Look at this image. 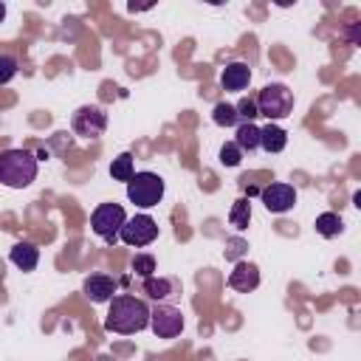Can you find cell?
<instances>
[{"label":"cell","mask_w":361,"mask_h":361,"mask_svg":"<svg viewBox=\"0 0 361 361\" xmlns=\"http://www.w3.org/2000/svg\"><path fill=\"white\" fill-rule=\"evenodd\" d=\"M71 130L79 138H99L107 130V113L99 104H82L71 116Z\"/></svg>","instance_id":"cell-6"},{"label":"cell","mask_w":361,"mask_h":361,"mask_svg":"<svg viewBox=\"0 0 361 361\" xmlns=\"http://www.w3.org/2000/svg\"><path fill=\"white\" fill-rule=\"evenodd\" d=\"M228 223H231L237 231H245V228H248V223H251V200H248V197H237V200L231 203Z\"/></svg>","instance_id":"cell-19"},{"label":"cell","mask_w":361,"mask_h":361,"mask_svg":"<svg viewBox=\"0 0 361 361\" xmlns=\"http://www.w3.org/2000/svg\"><path fill=\"white\" fill-rule=\"evenodd\" d=\"M130 268L141 276V279H147V276H155V257L152 254H135L133 257V262H130Z\"/></svg>","instance_id":"cell-21"},{"label":"cell","mask_w":361,"mask_h":361,"mask_svg":"<svg viewBox=\"0 0 361 361\" xmlns=\"http://www.w3.org/2000/svg\"><path fill=\"white\" fill-rule=\"evenodd\" d=\"M259 197H262V206H265L271 214H282V212H288V209L296 206V189H293L290 183H282V180L262 186Z\"/></svg>","instance_id":"cell-9"},{"label":"cell","mask_w":361,"mask_h":361,"mask_svg":"<svg viewBox=\"0 0 361 361\" xmlns=\"http://www.w3.org/2000/svg\"><path fill=\"white\" fill-rule=\"evenodd\" d=\"M164 197V178L144 169V172H135L133 180L127 183V200L141 206V209H152L158 206Z\"/></svg>","instance_id":"cell-4"},{"label":"cell","mask_w":361,"mask_h":361,"mask_svg":"<svg viewBox=\"0 0 361 361\" xmlns=\"http://www.w3.org/2000/svg\"><path fill=\"white\" fill-rule=\"evenodd\" d=\"M212 121H214L217 127H237V124H240L237 110H234V104H228V102H217V104H214Z\"/></svg>","instance_id":"cell-20"},{"label":"cell","mask_w":361,"mask_h":361,"mask_svg":"<svg viewBox=\"0 0 361 361\" xmlns=\"http://www.w3.org/2000/svg\"><path fill=\"white\" fill-rule=\"evenodd\" d=\"M20 65H17V56L11 54H0V85H8L14 76H17Z\"/></svg>","instance_id":"cell-22"},{"label":"cell","mask_w":361,"mask_h":361,"mask_svg":"<svg viewBox=\"0 0 361 361\" xmlns=\"http://www.w3.org/2000/svg\"><path fill=\"white\" fill-rule=\"evenodd\" d=\"M288 147V133L279 127V124H265L259 127V149L265 152H282Z\"/></svg>","instance_id":"cell-14"},{"label":"cell","mask_w":361,"mask_h":361,"mask_svg":"<svg viewBox=\"0 0 361 361\" xmlns=\"http://www.w3.org/2000/svg\"><path fill=\"white\" fill-rule=\"evenodd\" d=\"M124 220H127V214L118 203H99L90 214V228H93L96 237H102L104 243L113 245L118 240V231H121Z\"/></svg>","instance_id":"cell-5"},{"label":"cell","mask_w":361,"mask_h":361,"mask_svg":"<svg viewBox=\"0 0 361 361\" xmlns=\"http://www.w3.org/2000/svg\"><path fill=\"white\" fill-rule=\"evenodd\" d=\"M149 327L158 338H175L183 333V313L175 305L158 302L155 307H149Z\"/></svg>","instance_id":"cell-7"},{"label":"cell","mask_w":361,"mask_h":361,"mask_svg":"<svg viewBox=\"0 0 361 361\" xmlns=\"http://www.w3.org/2000/svg\"><path fill=\"white\" fill-rule=\"evenodd\" d=\"M341 231H344L341 214H336V212H322V214L316 217V234H322L324 240H333V237H338Z\"/></svg>","instance_id":"cell-17"},{"label":"cell","mask_w":361,"mask_h":361,"mask_svg":"<svg viewBox=\"0 0 361 361\" xmlns=\"http://www.w3.org/2000/svg\"><path fill=\"white\" fill-rule=\"evenodd\" d=\"M228 288H234L237 293H248V290H257L259 288V268L248 259H240L234 262L231 274H228Z\"/></svg>","instance_id":"cell-11"},{"label":"cell","mask_w":361,"mask_h":361,"mask_svg":"<svg viewBox=\"0 0 361 361\" xmlns=\"http://www.w3.org/2000/svg\"><path fill=\"white\" fill-rule=\"evenodd\" d=\"M243 248H245V245H243L240 240H228V248H226V257H228V259H234V257H237V254H240Z\"/></svg>","instance_id":"cell-25"},{"label":"cell","mask_w":361,"mask_h":361,"mask_svg":"<svg viewBox=\"0 0 361 361\" xmlns=\"http://www.w3.org/2000/svg\"><path fill=\"white\" fill-rule=\"evenodd\" d=\"M8 259H11V265H17L20 271H34L37 268V262H39V248L34 245V243H14L11 245V251H8Z\"/></svg>","instance_id":"cell-13"},{"label":"cell","mask_w":361,"mask_h":361,"mask_svg":"<svg viewBox=\"0 0 361 361\" xmlns=\"http://www.w3.org/2000/svg\"><path fill=\"white\" fill-rule=\"evenodd\" d=\"M118 240L124 245H135V248H144L149 243L158 240V223L149 217V214H135L130 220H124L121 231H118Z\"/></svg>","instance_id":"cell-8"},{"label":"cell","mask_w":361,"mask_h":361,"mask_svg":"<svg viewBox=\"0 0 361 361\" xmlns=\"http://www.w3.org/2000/svg\"><path fill=\"white\" fill-rule=\"evenodd\" d=\"M240 161H243L240 147H237L234 141H226V144L220 147V164H223V166H237Z\"/></svg>","instance_id":"cell-24"},{"label":"cell","mask_w":361,"mask_h":361,"mask_svg":"<svg viewBox=\"0 0 361 361\" xmlns=\"http://www.w3.org/2000/svg\"><path fill=\"white\" fill-rule=\"evenodd\" d=\"M234 144L240 147V152H257L259 149V127L254 121H240L237 124V135H234Z\"/></svg>","instance_id":"cell-15"},{"label":"cell","mask_w":361,"mask_h":361,"mask_svg":"<svg viewBox=\"0 0 361 361\" xmlns=\"http://www.w3.org/2000/svg\"><path fill=\"white\" fill-rule=\"evenodd\" d=\"M149 327V305L130 293H116L110 299V310L104 316V330L118 336H133Z\"/></svg>","instance_id":"cell-1"},{"label":"cell","mask_w":361,"mask_h":361,"mask_svg":"<svg viewBox=\"0 0 361 361\" xmlns=\"http://www.w3.org/2000/svg\"><path fill=\"white\" fill-rule=\"evenodd\" d=\"M82 290H85V296H87L90 302L102 305V302H110V299L116 296L118 282H116L110 274H90V276L82 282Z\"/></svg>","instance_id":"cell-10"},{"label":"cell","mask_w":361,"mask_h":361,"mask_svg":"<svg viewBox=\"0 0 361 361\" xmlns=\"http://www.w3.org/2000/svg\"><path fill=\"white\" fill-rule=\"evenodd\" d=\"M133 175H135L133 155H130V152L116 155V158H113V164H110V178H113V180H121V183H130V180H133Z\"/></svg>","instance_id":"cell-18"},{"label":"cell","mask_w":361,"mask_h":361,"mask_svg":"<svg viewBox=\"0 0 361 361\" xmlns=\"http://www.w3.org/2000/svg\"><path fill=\"white\" fill-rule=\"evenodd\" d=\"M3 20H6V3L0 0V23H3Z\"/></svg>","instance_id":"cell-26"},{"label":"cell","mask_w":361,"mask_h":361,"mask_svg":"<svg viewBox=\"0 0 361 361\" xmlns=\"http://www.w3.org/2000/svg\"><path fill=\"white\" fill-rule=\"evenodd\" d=\"M37 180V158L28 149H3L0 152V183L8 189H25Z\"/></svg>","instance_id":"cell-2"},{"label":"cell","mask_w":361,"mask_h":361,"mask_svg":"<svg viewBox=\"0 0 361 361\" xmlns=\"http://www.w3.org/2000/svg\"><path fill=\"white\" fill-rule=\"evenodd\" d=\"M234 110H237V118L240 121H254L259 113H257V102L251 99V96H243L237 104H234Z\"/></svg>","instance_id":"cell-23"},{"label":"cell","mask_w":361,"mask_h":361,"mask_svg":"<svg viewBox=\"0 0 361 361\" xmlns=\"http://www.w3.org/2000/svg\"><path fill=\"white\" fill-rule=\"evenodd\" d=\"M141 288H144V293H147L149 299L164 302L166 296L175 293V279H166V276H147Z\"/></svg>","instance_id":"cell-16"},{"label":"cell","mask_w":361,"mask_h":361,"mask_svg":"<svg viewBox=\"0 0 361 361\" xmlns=\"http://www.w3.org/2000/svg\"><path fill=\"white\" fill-rule=\"evenodd\" d=\"M248 82H251V68L245 62H228L220 73L223 90H245Z\"/></svg>","instance_id":"cell-12"},{"label":"cell","mask_w":361,"mask_h":361,"mask_svg":"<svg viewBox=\"0 0 361 361\" xmlns=\"http://www.w3.org/2000/svg\"><path fill=\"white\" fill-rule=\"evenodd\" d=\"M257 113L259 116H265L271 124L274 121H279V118H288L290 113H293V90L288 87V85H282V82H271V85H265L259 93H257Z\"/></svg>","instance_id":"cell-3"}]
</instances>
